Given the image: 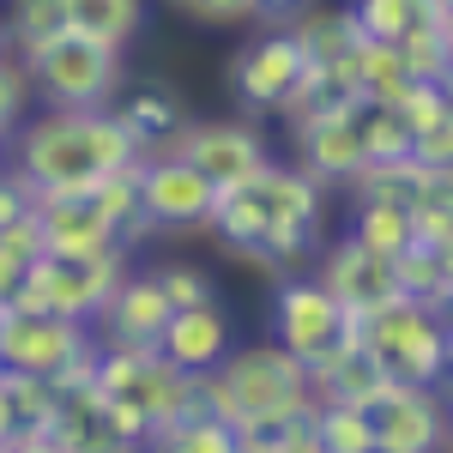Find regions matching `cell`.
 Here are the masks:
<instances>
[{
  "mask_svg": "<svg viewBox=\"0 0 453 453\" xmlns=\"http://www.w3.org/2000/svg\"><path fill=\"white\" fill-rule=\"evenodd\" d=\"M429 19H435V25H448V31H453V0H429Z\"/></svg>",
  "mask_w": 453,
  "mask_h": 453,
  "instance_id": "37",
  "label": "cell"
},
{
  "mask_svg": "<svg viewBox=\"0 0 453 453\" xmlns=\"http://www.w3.org/2000/svg\"><path fill=\"white\" fill-rule=\"evenodd\" d=\"M273 453H326V448H320V435H314V423L303 418V423H290V435H284V441H279Z\"/></svg>",
  "mask_w": 453,
  "mask_h": 453,
  "instance_id": "34",
  "label": "cell"
},
{
  "mask_svg": "<svg viewBox=\"0 0 453 453\" xmlns=\"http://www.w3.org/2000/svg\"><path fill=\"white\" fill-rule=\"evenodd\" d=\"M157 350L170 357L175 369H188V375H211L230 350H236V320L224 303H200V309H175L170 326H164V339Z\"/></svg>",
  "mask_w": 453,
  "mask_h": 453,
  "instance_id": "14",
  "label": "cell"
},
{
  "mask_svg": "<svg viewBox=\"0 0 453 453\" xmlns=\"http://www.w3.org/2000/svg\"><path fill=\"white\" fill-rule=\"evenodd\" d=\"M0 387H6V405H12L19 435L49 429V418H55V381H36V375H6V369H0Z\"/></svg>",
  "mask_w": 453,
  "mask_h": 453,
  "instance_id": "27",
  "label": "cell"
},
{
  "mask_svg": "<svg viewBox=\"0 0 453 453\" xmlns=\"http://www.w3.org/2000/svg\"><path fill=\"white\" fill-rule=\"evenodd\" d=\"M151 279H157V290L170 296V309H200V303H218L211 273H206V266H194V260H157V266H151Z\"/></svg>",
  "mask_w": 453,
  "mask_h": 453,
  "instance_id": "28",
  "label": "cell"
},
{
  "mask_svg": "<svg viewBox=\"0 0 453 453\" xmlns=\"http://www.w3.org/2000/svg\"><path fill=\"white\" fill-rule=\"evenodd\" d=\"M85 350H91V326H79V320L25 309V303H6L0 309V369L6 375L61 381Z\"/></svg>",
  "mask_w": 453,
  "mask_h": 453,
  "instance_id": "6",
  "label": "cell"
},
{
  "mask_svg": "<svg viewBox=\"0 0 453 453\" xmlns=\"http://www.w3.org/2000/svg\"><path fill=\"white\" fill-rule=\"evenodd\" d=\"M36 73V104L42 109H115V97L127 91V61L121 49L91 42V36H55L49 49L31 55Z\"/></svg>",
  "mask_w": 453,
  "mask_h": 453,
  "instance_id": "5",
  "label": "cell"
},
{
  "mask_svg": "<svg viewBox=\"0 0 453 453\" xmlns=\"http://www.w3.org/2000/svg\"><path fill=\"white\" fill-rule=\"evenodd\" d=\"M6 145H12V127H0V164H6Z\"/></svg>",
  "mask_w": 453,
  "mask_h": 453,
  "instance_id": "39",
  "label": "cell"
},
{
  "mask_svg": "<svg viewBox=\"0 0 453 453\" xmlns=\"http://www.w3.org/2000/svg\"><path fill=\"white\" fill-rule=\"evenodd\" d=\"M61 6H67V31L109 49H127L145 31V0H61Z\"/></svg>",
  "mask_w": 453,
  "mask_h": 453,
  "instance_id": "20",
  "label": "cell"
},
{
  "mask_svg": "<svg viewBox=\"0 0 453 453\" xmlns=\"http://www.w3.org/2000/svg\"><path fill=\"white\" fill-rule=\"evenodd\" d=\"M151 453H242L236 448V429L224 418H211V411H188V418L164 423V429H151Z\"/></svg>",
  "mask_w": 453,
  "mask_h": 453,
  "instance_id": "25",
  "label": "cell"
},
{
  "mask_svg": "<svg viewBox=\"0 0 453 453\" xmlns=\"http://www.w3.org/2000/svg\"><path fill=\"white\" fill-rule=\"evenodd\" d=\"M363 248H375L381 260H399L418 248V224H411V206H393V200H350V230Z\"/></svg>",
  "mask_w": 453,
  "mask_h": 453,
  "instance_id": "19",
  "label": "cell"
},
{
  "mask_svg": "<svg viewBox=\"0 0 453 453\" xmlns=\"http://www.w3.org/2000/svg\"><path fill=\"white\" fill-rule=\"evenodd\" d=\"M0 55H6V36H0Z\"/></svg>",
  "mask_w": 453,
  "mask_h": 453,
  "instance_id": "41",
  "label": "cell"
},
{
  "mask_svg": "<svg viewBox=\"0 0 453 453\" xmlns=\"http://www.w3.org/2000/svg\"><path fill=\"white\" fill-rule=\"evenodd\" d=\"M175 12L181 19H194V25H248V19H260V6L254 0H175Z\"/></svg>",
  "mask_w": 453,
  "mask_h": 453,
  "instance_id": "31",
  "label": "cell"
},
{
  "mask_svg": "<svg viewBox=\"0 0 453 453\" xmlns=\"http://www.w3.org/2000/svg\"><path fill=\"white\" fill-rule=\"evenodd\" d=\"M170 151H181L218 194L248 188V181H260V175L273 170V145H266V134H260L254 121H230V115H224V121H188V127L175 134Z\"/></svg>",
  "mask_w": 453,
  "mask_h": 453,
  "instance_id": "8",
  "label": "cell"
},
{
  "mask_svg": "<svg viewBox=\"0 0 453 453\" xmlns=\"http://www.w3.org/2000/svg\"><path fill=\"white\" fill-rule=\"evenodd\" d=\"M134 194L151 230H206L211 206H218V188L194 170L181 151H151L134 170Z\"/></svg>",
  "mask_w": 453,
  "mask_h": 453,
  "instance_id": "9",
  "label": "cell"
},
{
  "mask_svg": "<svg viewBox=\"0 0 453 453\" xmlns=\"http://www.w3.org/2000/svg\"><path fill=\"white\" fill-rule=\"evenodd\" d=\"M170 296L157 290V279L151 273H127V279L115 284V296L104 303V314H97V345L109 350H157V339H164V326H170Z\"/></svg>",
  "mask_w": 453,
  "mask_h": 453,
  "instance_id": "12",
  "label": "cell"
},
{
  "mask_svg": "<svg viewBox=\"0 0 453 453\" xmlns=\"http://www.w3.org/2000/svg\"><path fill=\"white\" fill-rule=\"evenodd\" d=\"M19 435V423H12V405H6V387H0V448Z\"/></svg>",
  "mask_w": 453,
  "mask_h": 453,
  "instance_id": "36",
  "label": "cell"
},
{
  "mask_svg": "<svg viewBox=\"0 0 453 453\" xmlns=\"http://www.w3.org/2000/svg\"><path fill=\"white\" fill-rule=\"evenodd\" d=\"M314 435L326 453H375V423H369V405H345V399H314Z\"/></svg>",
  "mask_w": 453,
  "mask_h": 453,
  "instance_id": "24",
  "label": "cell"
},
{
  "mask_svg": "<svg viewBox=\"0 0 453 453\" xmlns=\"http://www.w3.org/2000/svg\"><path fill=\"white\" fill-rule=\"evenodd\" d=\"M0 36L31 61L36 49H49L55 36H67V6H61V0H6Z\"/></svg>",
  "mask_w": 453,
  "mask_h": 453,
  "instance_id": "23",
  "label": "cell"
},
{
  "mask_svg": "<svg viewBox=\"0 0 453 453\" xmlns=\"http://www.w3.org/2000/svg\"><path fill=\"white\" fill-rule=\"evenodd\" d=\"M200 411L224 418L230 429L254 418H309L314 411V381L309 363H296L284 345H236L211 375H200Z\"/></svg>",
  "mask_w": 453,
  "mask_h": 453,
  "instance_id": "2",
  "label": "cell"
},
{
  "mask_svg": "<svg viewBox=\"0 0 453 453\" xmlns=\"http://www.w3.org/2000/svg\"><path fill=\"white\" fill-rule=\"evenodd\" d=\"M115 121L134 134V145H140L145 157L151 151H170L175 134L188 127V109H181V97H175L170 85H127L121 97H115Z\"/></svg>",
  "mask_w": 453,
  "mask_h": 453,
  "instance_id": "16",
  "label": "cell"
},
{
  "mask_svg": "<svg viewBox=\"0 0 453 453\" xmlns=\"http://www.w3.org/2000/svg\"><path fill=\"white\" fill-rule=\"evenodd\" d=\"M170 6H175V0H170Z\"/></svg>",
  "mask_w": 453,
  "mask_h": 453,
  "instance_id": "43",
  "label": "cell"
},
{
  "mask_svg": "<svg viewBox=\"0 0 453 453\" xmlns=\"http://www.w3.org/2000/svg\"><path fill=\"white\" fill-rule=\"evenodd\" d=\"M345 121L357 127V140H363V157L369 164H399V157H411V127L399 121V109L393 104H375V97H357L345 109Z\"/></svg>",
  "mask_w": 453,
  "mask_h": 453,
  "instance_id": "21",
  "label": "cell"
},
{
  "mask_svg": "<svg viewBox=\"0 0 453 453\" xmlns=\"http://www.w3.org/2000/svg\"><path fill=\"white\" fill-rule=\"evenodd\" d=\"M411 157L429 164V170H453V104H448V115H441L435 127H423V134H418Z\"/></svg>",
  "mask_w": 453,
  "mask_h": 453,
  "instance_id": "33",
  "label": "cell"
},
{
  "mask_svg": "<svg viewBox=\"0 0 453 453\" xmlns=\"http://www.w3.org/2000/svg\"><path fill=\"white\" fill-rule=\"evenodd\" d=\"M254 6H260V19H273V25H296L314 0H254Z\"/></svg>",
  "mask_w": 453,
  "mask_h": 453,
  "instance_id": "35",
  "label": "cell"
},
{
  "mask_svg": "<svg viewBox=\"0 0 453 453\" xmlns=\"http://www.w3.org/2000/svg\"><path fill=\"white\" fill-rule=\"evenodd\" d=\"M134 273V254L127 248H109V254H36L31 273H25V290L12 303L42 314H61V320H79V326H97L104 303L115 296V284Z\"/></svg>",
  "mask_w": 453,
  "mask_h": 453,
  "instance_id": "4",
  "label": "cell"
},
{
  "mask_svg": "<svg viewBox=\"0 0 453 453\" xmlns=\"http://www.w3.org/2000/svg\"><path fill=\"white\" fill-rule=\"evenodd\" d=\"M357 339V320L339 309V296L320 279H284L273 296V345H284L296 363H326L333 350Z\"/></svg>",
  "mask_w": 453,
  "mask_h": 453,
  "instance_id": "7",
  "label": "cell"
},
{
  "mask_svg": "<svg viewBox=\"0 0 453 453\" xmlns=\"http://www.w3.org/2000/svg\"><path fill=\"white\" fill-rule=\"evenodd\" d=\"M357 345L381 363L393 387H441V375H448V333L435 326L429 303L405 296V290L357 320Z\"/></svg>",
  "mask_w": 453,
  "mask_h": 453,
  "instance_id": "3",
  "label": "cell"
},
{
  "mask_svg": "<svg viewBox=\"0 0 453 453\" xmlns=\"http://www.w3.org/2000/svg\"><path fill=\"white\" fill-rule=\"evenodd\" d=\"M375 423V453H435L448 429V405L435 387H387L369 405Z\"/></svg>",
  "mask_w": 453,
  "mask_h": 453,
  "instance_id": "11",
  "label": "cell"
},
{
  "mask_svg": "<svg viewBox=\"0 0 453 453\" xmlns=\"http://www.w3.org/2000/svg\"><path fill=\"white\" fill-rule=\"evenodd\" d=\"M309 381H314V399H345V405H375L387 387H393L381 375V363L357 345V339H345L326 363H314Z\"/></svg>",
  "mask_w": 453,
  "mask_h": 453,
  "instance_id": "17",
  "label": "cell"
},
{
  "mask_svg": "<svg viewBox=\"0 0 453 453\" xmlns=\"http://www.w3.org/2000/svg\"><path fill=\"white\" fill-rule=\"evenodd\" d=\"M345 12L363 42H405L429 19V0H350Z\"/></svg>",
  "mask_w": 453,
  "mask_h": 453,
  "instance_id": "26",
  "label": "cell"
},
{
  "mask_svg": "<svg viewBox=\"0 0 453 453\" xmlns=\"http://www.w3.org/2000/svg\"><path fill=\"white\" fill-rule=\"evenodd\" d=\"M314 260H320V284L339 296V309H345L350 320H363L369 309H381L387 296H399L393 260H381L375 248H363L357 236H339L333 248H320Z\"/></svg>",
  "mask_w": 453,
  "mask_h": 453,
  "instance_id": "13",
  "label": "cell"
},
{
  "mask_svg": "<svg viewBox=\"0 0 453 453\" xmlns=\"http://www.w3.org/2000/svg\"><path fill=\"white\" fill-rule=\"evenodd\" d=\"M339 73L350 79L357 97H375V104H399L411 91V67H405L399 42H357L339 61Z\"/></svg>",
  "mask_w": 453,
  "mask_h": 453,
  "instance_id": "18",
  "label": "cell"
},
{
  "mask_svg": "<svg viewBox=\"0 0 453 453\" xmlns=\"http://www.w3.org/2000/svg\"><path fill=\"white\" fill-rule=\"evenodd\" d=\"M303 73H309V55H303L296 31L290 25H273L266 36H254L242 55L230 61V85H236L242 109L266 115V109H284V97L296 91Z\"/></svg>",
  "mask_w": 453,
  "mask_h": 453,
  "instance_id": "10",
  "label": "cell"
},
{
  "mask_svg": "<svg viewBox=\"0 0 453 453\" xmlns=\"http://www.w3.org/2000/svg\"><path fill=\"white\" fill-rule=\"evenodd\" d=\"M448 42H453V31H448V25L423 19L418 31H411L405 42H399V55H405L411 79H448Z\"/></svg>",
  "mask_w": 453,
  "mask_h": 453,
  "instance_id": "29",
  "label": "cell"
},
{
  "mask_svg": "<svg viewBox=\"0 0 453 453\" xmlns=\"http://www.w3.org/2000/svg\"><path fill=\"white\" fill-rule=\"evenodd\" d=\"M25 218H36V188L19 170H0V230L25 224Z\"/></svg>",
  "mask_w": 453,
  "mask_h": 453,
  "instance_id": "32",
  "label": "cell"
},
{
  "mask_svg": "<svg viewBox=\"0 0 453 453\" xmlns=\"http://www.w3.org/2000/svg\"><path fill=\"white\" fill-rule=\"evenodd\" d=\"M435 260H441V279L453 284V242H441V248H435Z\"/></svg>",
  "mask_w": 453,
  "mask_h": 453,
  "instance_id": "38",
  "label": "cell"
},
{
  "mask_svg": "<svg viewBox=\"0 0 453 453\" xmlns=\"http://www.w3.org/2000/svg\"><path fill=\"white\" fill-rule=\"evenodd\" d=\"M393 273H399V290H405V296H418V303H435V296L448 290L435 248H411V254H399V260H393Z\"/></svg>",
  "mask_w": 453,
  "mask_h": 453,
  "instance_id": "30",
  "label": "cell"
},
{
  "mask_svg": "<svg viewBox=\"0 0 453 453\" xmlns=\"http://www.w3.org/2000/svg\"><path fill=\"white\" fill-rule=\"evenodd\" d=\"M290 31H296V42H303L309 67H339L350 49L363 42V36H357V25H350V12H345V6H333V12H326V6H309V12H303V19H296Z\"/></svg>",
  "mask_w": 453,
  "mask_h": 453,
  "instance_id": "22",
  "label": "cell"
},
{
  "mask_svg": "<svg viewBox=\"0 0 453 453\" xmlns=\"http://www.w3.org/2000/svg\"><path fill=\"white\" fill-rule=\"evenodd\" d=\"M363 140L345 115H326L314 127H296V170L320 181V188H350V175L363 170Z\"/></svg>",
  "mask_w": 453,
  "mask_h": 453,
  "instance_id": "15",
  "label": "cell"
},
{
  "mask_svg": "<svg viewBox=\"0 0 453 453\" xmlns=\"http://www.w3.org/2000/svg\"><path fill=\"white\" fill-rule=\"evenodd\" d=\"M0 170H6V164H0Z\"/></svg>",
  "mask_w": 453,
  "mask_h": 453,
  "instance_id": "42",
  "label": "cell"
},
{
  "mask_svg": "<svg viewBox=\"0 0 453 453\" xmlns=\"http://www.w3.org/2000/svg\"><path fill=\"white\" fill-rule=\"evenodd\" d=\"M140 157L145 151L115 109H31L6 145V170H19L36 194H85L109 175L140 170Z\"/></svg>",
  "mask_w": 453,
  "mask_h": 453,
  "instance_id": "1",
  "label": "cell"
},
{
  "mask_svg": "<svg viewBox=\"0 0 453 453\" xmlns=\"http://www.w3.org/2000/svg\"><path fill=\"white\" fill-rule=\"evenodd\" d=\"M448 85H453V42H448Z\"/></svg>",
  "mask_w": 453,
  "mask_h": 453,
  "instance_id": "40",
  "label": "cell"
}]
</instances>
